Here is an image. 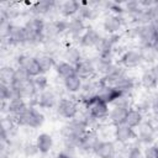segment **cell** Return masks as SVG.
I'll list each match as a JSON object with an SVG mask.
<instances>
[{"mask_svg": "<svg viewBox=\"0 0 158 158\" xmlns=\"http://www.w3.org/2000/svg\"><path fill=\"white\" fill-rule=\"evenodd\" d=\"M14 96H15V94H14L11 86L7 85V84L0 83V100L7 102V101H9L10 99H12Z\"/></svg>", "mask_w": 158, "mask_h": 158, "instance_id": "obj_38", "label": "cell"}, {"mask_svg": "<svg viewBox=\"0 0 158 158\" xmlns=\"http://www.w3.org/2000/svg\"><path fill=\"white\" fill-rule=\"evenodd\" d=\"M79 104L86 106L90 110V114L95 120H98L100 122L107 121L111 106L107 102L102 101L98 95H95V96H93V98H90V99H88L83 102H79Z\"/></svg>", "mask_w": 158, "mask_h": 158, "instance_id": "obj_3", "label": "cell"}, {"mask_svg": "<svg viewBox=\"0 0 158 158\" xmlns=\"http://www.w3.org/2000/svg\"><path fill=\"white\" fill-rule=\"evenodd\" d=\"M79 9H80V1H77V0H65V1H62L60 2V6H59L60 17L69 20V19H72V17H74V16L78 15Z\"/></svg>", "mask_w": 158, "mask_h": 158, "instance_id": "obj_22", "label": "cell"}, {"mask_svg": "<svg viewBox=\"0 0 158 158\" xmlns=\"http://www.w3.org/2000/svg\"><path fill=\"white\" fill-rule=\"evenodd\" d=\"M54 6H56V1H48V0L36 1L30 6L27 12L30 14V16H37V17L46 19V16L53 10Z\"/></svg>", "mask_w": 158, "mask_h": 158, "instance_id": "obj_17", "label": "cell"}, {"mask_svg": "<svg viewBox=\"0 0 158 158\" xmlns=\"http://www.w3.org/2000/svg\"><path fill=\"white\" fill-rule=\"evenodd\" d=\"M83 81L84 80L80 77H78L77 74L70 77V78H67V79L62 80V86H63L64 93L70 94V95H78L79 91L81 90Z\"/></svg>", "mask_w": 158, "mask_h": 158, "instance_id": "obj_23", "label": "cell"}, {"mask_svg": "<svg viewBox=\"0 0 158 158\" xmlns=\"http://www.w3.org/2000/svg\"><path fill=\"white\" fill-rule=\"evenodd\" d=\"M27 106H28V102L23 98H21V96H14L12 99H10L7 101V114H10L12 116H17Z\"/></svg>", "mask_w": 158, "mask_h": 158, "instance_id": "obj_29", "label": "cell"}, {"mask_svg": "<svg viewBox=\"0 0 158 158\" xmlns=\"http://www.w3.org/2000/svg\"><path fill=\"white\" fill-rule=\"evenodd\" d=\"M138 49H139V53H141V57H142V60L144 64H148V65H154L157 64V60H158V52L151 46V44H147V46H138Z\"/></svg>", "mask_w": 158, "mask_h": 158, "instance_id": "obj_31", "label": "cell"}, {"mask_svg": "<svg viewBox=\"0 0 158 158\" xmlns=\"http://www.w3.org/2000/svg\"><path fill=\"white\" fill-rule=\"evenodd\" d=\"M143 158H144V157H143Z\"/></svg>", "mask_w": 158, "mask_h": 158, "instance_id": "obj_47", "label": "cell"}, {"mask_svg": "<svg viewBox=\"0 0 158 158\" xmlns=\"http://www.w3.org/2000/svg\"><path fill=\"white\" fill-rule=\"evenodd\" d=\"M60 96L59 94L56 91V89H47L44 91H41L37 96V99L35 100L33 102V106H38L41 109H44V110H52V109H56L57 105H58V101H59Z\"/></svg>", "mask_w": 158, "mask_h": 158, "instance_id": "obj_6", "label": "cell"}, {"mask_svg": "<svg viewBox=\"0 0 158 158\" xmlns=\"http://www.w3.org/2000/svg\"><path fill=\"white\" fill-rule=\"evenodd\" d=\"M14 72H15V68L12 65H10V64L2 65V68L0 69V81L2 84L10 85L12 81V78H14Z\"/></svg>", "mask_w": 158, "mask_h": 158, "instance_id": "obj_34", "label": "cell"}, {"mask_svg": "<svg viewBox=\"0 0 158 158\" xmlns=\"http://www.w3.org/2000/svg\"><path fill=\"white\" fill-rule=\"evenodd\" d=\"M21 154H22L23 157H26V158H33V157H36L37 154H40V151H38V148H37L36 142L25 141L23 144H22Z\"/></svg>", "mask_w": 158, "mask_h": 158, "instance_id": "obj_33", "label": "cell"}, {"mask_svg": "<svg viewBox=\"0 0 158 158\" xmlns=\"http://www.w3.org/2000/svg\"><path fill=\"white\" fill-rule=\"evenodd\" d=\"M15 120H16V123H17L19 127L27 126V127H31V128L37 130V128H40L44 123L46 116L36 106L28 104V106L21 114H19L17 116H15Z\"/></svg>", "mask_w": 158, "mask_h": 158, "instance_id": "obj_2", "label": "cell"}, {"mask_svg": "<svg viewBox=\"0 0 158 158\" xmlns=\"http://www.w3.org/2000/svg\"><path fill=\"white\" fill-rule=\"evenodd\" d=\"M38 64H40V68H41V72L42 74H47L49 73L51 70H54V67H56V58H53L52 56L49 54H46V53H36L35 54Z\"/></svg>", "mask_w": 158, "mask_h": 158, "instance_id": "obj_28", "label": "cell"}, {"mask_svg": "<svg viewBox=\"0 0 158 158\" xmlns=\"http://www.w3.org/2000/svg\"><path fill=\"white\" fill-rule=\"evenodd\" d=\"M154 36H156V31H154V25L153 23L141 25L139 26V32H138V41H137L138 46L151 44Z\"/></svg>", "mask_w": 158, "mask_h": 158, "instance_id": "obj_24", "label": "cell"}, {"mask_svg": "<svg viewBox=\"0 0 158 158\" xmlns=\"http://www.w3.org/2000/svg\"><path fill=\"white\" fill-rule=\"evenodd\" d=\"M117 147L115 141L112 139H100V142L96 144L93 154L96 158H114L116 154Z\"/></svg>", "mask_w": 158, "mask_h": 158, "instance_id": "obj_13", "label": "cell"}, {"mask_svg": "<svg viewBox=\"0 0 158 158\" xmlns=\"http://www.w3.org/2000/svg\"><path fill=\"white\" fill-rule=\"evenodd\" d=\"M42 48H43V53L49 54L53 58H57L62 56L65 46H63V41L60 38H54V40H44L42 42Z\"/></svg>", "mask_w": 158, "mask_h": 158, "instance_id": "obj_20", "label": "cell"}, {"mask_svg": "<svg viewBox=\"0 0 158 158\" xmlns=\"http://www.w3.org/2000/svg\"><path fill=\"white\" fill-rule=\"evenodd\" d=\"M53 158H70V157H69V156H67L65 153H63L62 151H59V152H58Z\"/></svg>", "mask_w": 158, "mask_h": 158, "instance_id": "obj_44", "label": "cell"}, {"mask_svg": "<svg viewBox=\"0 0 158 158\" xmlns=\"http://www.w3.org/2000/svg\"><path fill=\"white\" fill-rule=\"evenodd\" d=\"M75 73L83 80L90 79L96 75V68L90 57H84L78 64H75Z\"/></svg>", "mask_w": 158, "mask_h": 158, "instance_id": "obj_16", "label": "cell"}, {"mask_svg": "<svg viewBox=\"0 0 158 158\" xmlns=\"http://www.w3.org/2000/svg\"><path fill=\"white\" fill-rule=\"evenodd\" d=\"M101 35L99 33V31H96L95 28L93 27H88L86 31L81 35L80 37V41H79V47L80 48H88V49H91V48H96L98 44L100 43L101 41Z\"/></svg>", "mask_w": 158, "mask_h": 158, "instance_id": "obj_15", "label": "cell"}, {"mask_svg": "<svg viewBox=\"0 0 158 158\" xmlns=\"http://www.w3.org/2000/svg\"><path fill=\"white\" fill-rule=\"evenodd\" d=\"M156 68H157V70H158V63H157V64H156Z\"/></svg>", "mask_w": 158, "mask_h": 158, "instance_id": "obj_45", "label": "cell"}, {"mask_svg": "<svg viewBox=\"0 0 158 158\" xmlns=\"http://www.w3.org/2000/svg\"><path fill=\"white\" fill-rule=\"evenodd\" d=\"M79 101L72 99V98H67V96H60L58 105L56 107V112L59 117L64 118V120H72L75 118L79 114Z\"/></svg>", "mask_w": 158, "mask_h": 158, "instance_id": "obj_4", "label": "cell"}, {"mask_svg": "<svg viewBox=\"0 0 158 158\" xmlns=\"http://www.w3.org/2000/svg\"><path fill=\"white\" fill-rule=\"evenodd\" d=\"M6 41L10 47H23L26 44V31L23 25L12 23Z\"/></svg>", "mask_w": 158, "mask_h": 158, "instance_id": "obj_11", "label": "cell"}, {"mask_svg": "<svg viewBox=\"0 0 158 158\" xmlns=\"http://www.w3.org/2000/svg\"><path fill=\"white\" fill-rule=\"evenodd\" d=\"M100 142V136L96 130H88L78 142L79 154H90L94 152L96 144Z\"/></svg>", "mask_w": 158, "mask_h": 158, "instance_id": "obj_8", "label": "cell"}, {"mask_svg": "<svg viewBox=\"0 0 158 158\" xmlns=\"http://www.w3.org/2000/svg\"><path fill=\"white\" fill-rule=\"evenodd\" d=\"M157 90H158V88H157Z\"/></svg>", "mask_w": 158, "mask_h": 158, "instance_id": "obj_46", "label": "cell"}, {"mask_svg": "<svg viewBox=\"0 0 158 158\" xmlns=\"http://www.w3.org/2000/svg\"><path fill=\"white\" fill-rule=\"evenodd\" d=\"M89 130L86 122L79 117L68 120L65 123L62 125L59 130V135L62 137V141H69L78 146L79 139L85 135V132Z\"/></svg>", "mask_w": 158, "mask_h": 158, "instance_id": "obj_1", "label": "cell"}, {"mask_svg": "<svg viewBox=\"0 0 158 158\" xmlns=\"http://www.w3.org/2000/svg\"><path fill=\"white\" fill-rule=\"evenodd\" d=\"M126 115H127V109L120 107V106H111L107 121L110 123H112L114 126H118V125L125 123Z\"/></svg>", "mask_w": 158, "mask_h": 158, "instance_id": "obj_30", "label": "cell"}, {"mask_svg": "<svg viewBox=\"0 0 158 158\" xmlns=\"http://www.w3.org/2000/svg\"><path fill=\"white\" fill-rule=\"evenodd\" d=\"M135 105V99L133 95H125L122 94L118 99H116L110 106H120V107H125V109H130Z\"/></svg>", "mask_w": 158, "mask_h": 158, "instance_id": "obj_35", "label": "cell"}, {"mask_svg": "<svg viewBox=\"0 0 158 158\" xmlns=\"http://www.w3.org/2000/svg\"><path fill=\"white\" fill-rule=\"evenodd\" d=\"M151 115L152 117H158V94L156 95V98L153 99L152 101V105H151Z\"/></svg>", "mask_w": 158, "mask_h": 158, "instance_id": "obj_42", "label": "cell"}, {"mask_svg": "<svg viewBox=\"0 0 158 158\" xmlns=\"http://www.w3.org/2000/svg\"><path fill=\"white\" fill-rule=\"evenodd\" d=\"M96 131L100 136V139H112L115 136V126L109 121L102 122Z\"/></svg>", "mask_w": 158, "mask_h": 158, "instance_id": "obj_32", "label": "cell"}, {"mask_svg": "<svg viewBox=\"0 0 158 158\" xmlns=\"http://www.w3.org/2000/svg\"><path fill=\"white\" fill-rule=\"evenodd\" d=\"M138 84L141 88H143L147 91L157 90L158 88V70L154 65H151L148 69H144L142 74L139 75Z\"/></svg>", "mask_w": 158, "mask_h": 158, "instance_id": "obj_9", "label": "cell"}, {"mask_svg": "<svg viewBox=\"0 0 158 158\" xmlns=\"http://www.w3.org/2000/svg\"><path fill=\"white\" fill-rule=\"evenodd\" d=\"M137 141L144 147L152 143H156V139L158 137V132L154 127V125L152 123L151 120H144L138 127H137Z\"/></svg>", "mask_w": 158, "mask_h": 158, "instance_id": "obj_5", "label": "cell"}, {"mask_svg": "<svg viewBox=\"0 0 158 158\" xmlns=\"http://www.w3.org/2000/svg\"><path fill=\"white\" fill-rule=\"evenodd\" d=\"M11 25L12 22L1 17L0 19V36H1V40L2 41H6L7 40V36H9V32H10V28H11Z\"/></svg>", "mask_w": 158, "mask_h": 158, "instance_id": "obj_39", "label": "cell"}, {"mask_svg": "<svg viewBox=\"0 0 158 158\" xmlns=\"http://www.w3.org/2000/svg\"><path fill=\"white\" fill-rule=\"evenodd\" d=\"M54 72H56V75L62 80H64L67 78H70V77L77 74L75 73V65H73V64H70L65 60H62V59L56 63Z\"/></svg>", "mask_w": 158, "mask_h": 158, "instance_id": "obj_27", "label": "cell"}, {"mask_svg": "<svg viewBox=\"0 0 158 158\" xmlns=\"http://www.w3.org/2000/svg\"><path fill=\"white\" fill-rule=\"evenodd\" d=\"M35 142L37 144V148L40 151V154H48L51 153L53 146H54V139L52 137V135L47 133V132H41L36 136Z\"/></svg>", "mask_w": 158, "mask_h": 158, "instance_id": "obj_21", "label": "cell"}, {"mask_svg": "<svg viewBox=\"0 0 158 158\" xmlns=\"http://www.w3.org/2000/svg\"><path fill=\"white\" fill-rule=\"evenodd\" d=\"M60 58H62V60H65V62L75 65L84 58V54H83V51H81V48L79 46L69 43L63 49V53H62Z\"/></svg>", "mask_w": 158, "mask_h": 158, "instance_id": "obj_19", "label": "cell"}, {"mask_svg": "<svg viewBox=\"0 0 158 158\" xmlns=\"http://www.w3.org/2000/svg\"><path fill=\"white\" fill-rule=\"evenodd\" d=\"M96 95H98L102 101H105V102H107L109 105H111L116 99H118V98L122 95V93L118 91L114 85L106 84V83L102 80V78H101V83H100V86H99V89H98Z\"/></svg>", "mask_w": 158, "mask_h": 158, "instance_id": "obj_14", "label": "cell"}, {"mask_svg": "<svg viewBox=\"0 0 158 158\" xmlns=\"http://www.w3.org/2000/svg\"><path fill=\"white\" fill-rule=\"evenodd\" d=\"M126 75H127V70H126L121 64L114 63V64L109 68V70H107L101 78H102V80H104L106 84L114 85V84H116L120 79H122V78L126 77Z\"/></svg>", "mask_w": 158, "mask_h": 158, "instance_id": "obj_18", "label": "cell"}, {"mask_svg": "<svg viewBox=\"0 0 158 158\" xmlns=\"http://www.w3.org/2000/svg\"><path fill=\"white\" fill-rule=\"evenodd\" d=\"M137 81H136V79H133L131 75H126V77H123L122 79H120L116 84H114V86L118 90V91H121L122 94H125V95H133V93L136 91V86H137Z\"/></svg>", "mask_w": 158, "mask_h": 158, "instance_id": "obj_25", "label": "cell"}, {"mask_svg": "<svg viewBox=\"0 0 158 158\" xmlns=\"http://www.w3.org/2000/svg\"><path fill=\"white\" fill-rule=\"evenodd\" d=\"M136 137H137V133H136L135 128H131L126 123L115 126V136H114V139L118 144L131 143L132 141L136 139Z\"/></svg>", "mask_w": 158, "mask_h": 158, "instance_id": "obj_12", "label": "cell"}, {"mask_svg": "<svg viewBox=\"0 0 158 158\" xmlns=\"http://www.w3.org/2000/svg\"><path fill=\"white\" fill-rule=\"evenodd\" d=\"M33 83H35L36 89L38 90V93L44 91V90H47V89L51 88L49 86V79L47 78L46 74H40L38 77L33 78Z\"/></svg>", "mask_w": 158, "mask_h": 158, "instance_id": "obj_37", "label": "cell"}, {"mask_svg": "<svg viewBox=\"0 0 158 158\" xmlns=\"http://www.w3.org/2000/svg\"><path fill=\"white\" fill-rule=\"evenodd\" d=\"M118 64H121L126 70L139 68L143 64V60H142L138 47L137 48H127L118 57Z\"/></svg>", "mask_w": 158, "mask_h": 158, "instance_id": "obj_7", "label": "cell"}, {"mask_svg": "<svg viewBox=\"0 0 158 158\" xmlns=\"http://www.w3.org/2000/svg\"><path fill=\"white\" fill-rule=\"evenodd\" d=\"M148 11V15H149V20H151V23H158V1H156V4L147 9Z\"/></svg>", "mask_w": 158, "mask_h": 158, "instance_id": "obj_41", "label": "cell"}, {"mask_svg": "<svg viewBox=\"0 0 158 158\" xmlns=\"http://www.w3.org/2000/svg\"><path fill=\"white\" fill-rule=\"evenodd\" d=\"M151 46H152V47L158 52V36H154V38H153V41H152Z\"/></svg>", "mask_w": 158, "mask_h": 158, "instance_id": "obj_43", "label": "cell"}, {"mask_svg": "<svg viewBox=\"0 0 158 158\" xmlns=\"http://www.w3.org/2000/svg\"><path fill=\"white\" fill-rule=\"evenodd\" d=\"M144 158H158V143H152L143 147Z\"/></svg>", "mask_w": 158, "mask_h": 158, "instance_id": "obj_40", "label": "cell"}, {"mask_svg": "<svg viewBox=\"0 0 158 158\" xmlns=\"http://www.w3.org/2000/svg\"><path fill=\"white\" fill-rule=\"evenodd\" d=\"M101 26L106 35H115V33H120V31L125 27V23L121 16L107 12L102 17Z\"/></svg>", "mask_w": 158, "mask_h": 158, "instance_id": "obj_10", "label": "cell"}, {"mask_svg": "<svg viewBox=\"0 0 158 158\" xmlns=\"http://www.w3.org/2000/svg\"><path fill=\"white\" fill-rule=\"evenodd\" d=\"M144 112H142L141 110H138L137 107L132 106L127 110V115H126V120L125 123L127 126H130L131 128H137L143 121H144Z\"/></svg>", "mask_w": 158, "mask_h": 158, "instance_id": "obj_26", "label": "cell"}, {"mask_svg": "<svg viewBox=\"0 0 158 158\" xmlns=\"http://www.w3.org/2000/svg\"><path fill=\"white\" fill-rule=\"evenodd\" d=\"M122 6H123V10H125V14L126 15H135L137 14L142 7L139 5V1L138 0H128V1H122Z\"/></svg>", "mask_w": 158, "mask_h": 158, "instance_id": "obj_36", "label": "cell"}]
</instances>
